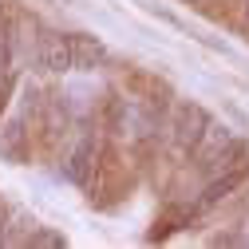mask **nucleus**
Masks as SVG:
<instances>
[{
    "mask_svg": "<svg viewBox=\"0 0 249 249\" xmlns=\"http://www.w3.org/2000/svg\"><path fill=\"white\" fill-rule=\"evenodd\" d=\"M103 150L107 146H103V139H99L95 127H75V135H71V142L64 150V159H59L64 178L75 182V186H87L91 174H95V166H99V159H103Z\"/></svg>",
    "mask_w": 249,
    "mask_h": 249,
    "instance_id": "f03ea898",
    "label": "nucleus"
},
{
    "mask_svg": "<svg viewBox=\"0 0 249 249\" xmlns=\"http://www.w3.org/2000/svg\"><path fill=\"white\" fill-rule=\"evenodd\" d=\"M32 64L44 75H71V32H40L32 44Z\"/></svg>",
    "mask_w": 249,
    "mask_h": 249,
    "instance_id": "20e7f679",
    "label": "nucleus"
},
{
    "mask_svg": "<svg viewBox=\"0 0 249 249\" xmlns=\"http://www.w3.org/2000/svg\"><path fill=\"white\" fill-rule=\"evenodd\" d=\"M28 245H64V233H48V230H32V237H28Z\"/></svg>",
    "mask_w": 249,
    "mask_h": 249,
    "instance_id": "0eeeda50",
    "label": "nucleus"
},
{
    "mask_svg": "<svg viewBox=\"0 0 249 249\" xmlns=\"http://www.w3.org/2000/svg\"><path fill=\"white\" fill-rule=\"evenodd\" d=\"M241 162H249V142L233 127H226V123H210L206 135H202V142L194 146V166L206 178H213V174L233 170Z\"/></svg>",
    "mask_w": 249,
    "mask_h": 249,
    "instance_id": "f257e3e1",
    "label": "nucleus"
},
{
    "mask_svg": "<svg viewBox=\"0 0 249 249\" xmlns=\"http://www.w3.org/2000/svg\"><path fill=\"white\" fill-rule=\"evenodd\" d=\"M241 24L249 28V0H241Z\"/></svg>",
    "mask_w": 249,
    "mask_h": 249,
    "instance_id": "6e6552de",
    "label": "nucleus"
},
{
    "mask_svg": "<svg viewBox=\"0 0 249 249\" xmlns=\"http://www.w3.org/2000/svg\"><path fill=\"white\" fill-rule=\"evenodd\" d=\"M107 64V44L99 36L71 32V75H91Z\"/></svg>",
    "mask_w": 249,
    "mask_h": 249,
    "instance_id": "39448f33",
    "label": "nucleus"
},
{
    "mask_svg": "<svg viewBox=\"0 0 249 249\" xmlns=\"http://www.w3.org/2000/svg\"><path fill=\"white\" fill-rule=\"evenodd\" d=\"M210 123L213 119H210V111L202 103H194V99L174 103L170 115H166V139H170V146L178 154H194V146L202 142V135H206Z\"/></svg>",
    "mask_w": 249,
    "mask_h": 249,
    "instance_id": "7ed1b4c3",
    "label": "nucleus"
},
{
    "mask_svg": "<svg viewBox=\"0 0 249 249\" xmlns=\"http://www.w3.org/2000/svg\"><path fill=\"white\" fill-rule=\"evenodd\" d=\"M16 91H20V68L0 71V115H8V107H12V99H16Z\"/></svg>",
    "mask_w": 249,
    "mask_h": 249,
    "instance_id": "423d86ee",
    "label": "nucleus"
}]
</instances>
